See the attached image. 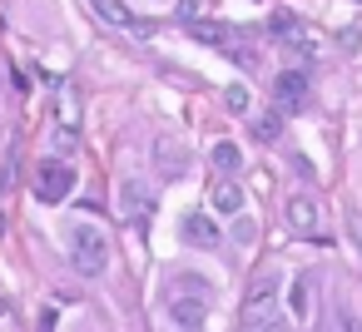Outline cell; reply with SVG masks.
<instances>
[{"label":"cell","instance_id":"5","mask_svg":"<svg viewBox=\"0 0 362 332\" xmlns=\"http://www.w3.org/2000/svg\"><path fill=\"white\" fill-rule=\"evenodd\" d=\"M288 228H298V233H317V203H313L308 194L288 198Z\"/></svg>","mask_w":362,"mask_h":332},{"label":"cell","instance_id":"8","mask_svg":"<svg viewBox=\"0 0 362 332\" xmlns=\"http://www.w3.org/2000/svg\"><path fill=\"white\" fill-rule=\"evenodd\" d=\"M214 208H218L223 218L243 213V189H238V184H218V189H214Z\"/></svg>","mask_w":362,"mask_h":332},{"label":"cell","instance_id":"12","mask_svg":"<svg viewBox=\"0 0 362 332\" xmlns=\"http://www.w3.org/2000/svg\"><path fill=\"white\" fill-rule=\"evenodd\" d=\"M189 35H194V40H204V45H223V40H228L218 25H204V20H189Z\"/></svg>","mask_w":362,"mask_h":332},{"label":"cell","instance_id":"3","mask_svg":"<svg viewBox=\"0 0 362 332\" xmlns=\"http://www.w3.org/2000/svg\"><path fill=\"white\" fill-rule=\"evenodd\" d=\"M273 100H278V109H303L308 105V75L303 70H283L278 80H273Z\"/></svg>","mask_w":362,"mask_h":332},{"label":"cell","instance_id":"4","mask_svg":"<svg viewBox=\"0 0 362 332\" xmlns=\"http://www.w3.org/2000/svg\"><path fill=\"white\" fill-rule=\"evenodd\" d=\"M273 302H278V278H273V273H263V278H253V287H248L243 317H248V322H263V317L273 312Z\"/></svg>","mask_w":362,"mask_h":332},{"label":"cell","instance_id":"13","mask_svg":"<svg viewBox=\"0 0 362 332\" xmlns=\"http://www.w3.org/2000/svg\"><path fill=\"white\" fill-rule=\"evenodd\" d=\"M228 109H233V114H238V109H248V95H243V90H238V85H233V90H228Z\"/></svg>","mask_w":362,"mask_h":332},{"label":"cell","instance_id":"1","mask_svg":"<svg viewBox=\"0 0 362 332\" xmlns=\"http://www.w3.org/2000/svg\"><path fill=\"white\" fill-rule=\"evenodd\" d=\"M70 263H75V273L100 278V273L110 268V238H105L100 228H75V233H70Z\"/></svg>","mask_w":362,"mask_h":332},{"label":"cell","instance_id":"14","mask_svg":"<svg viewBox=\"0 0 362 332\" xmlns=\"http://www.w3.org/2000/svg\"><path fill=\"white\" fill-rule=\"evenodd\" d=\"M248 332H288V327L273 322V317H263V322H248Z\"/></svg>","mask_w":362,"mask_h":332},{"label":"cell","instance_id":"15","mask_svg":"<svg viewBox=\"0 0 362 332\" xmlns=\"http://www.w3.org/2000/svg\"><path fill=\"white\" fill-rule=\"evenodd\" d=\"M0 233H6V218H0Z\"/></svg>","mask_w":362,"mask_h":332},{"label":"cell","instance_id":"10","mask_svg":"<svg viewBox=\"0 0 362 332\" xmlns=\"http://www.w3.org/2000/svg\"><path fill=\"white\" fill-rule=\"evenodd\" d=\"M214 169H218V174H238V169H243L238 144H228V139H223V144H214Z\"/></svg>","mask_w":362,"mask_h":332},{"label":"cell","instance_id":"6","mask_svg":"<svg viewBox=\"0 0 362 332\" xmlns=\"http://www.w3.org/2000/svg\"><path fill=\"white\" fill-rule=\"evenodd\" d=\"M184 238H189L194 248H214V243H218V223H214L209 213H189V218H184Z\"/></svg>","mask_w":362,"mask_h":332},{"label":"cell","instance_id":"7","mask_svg":"<svg viewBox=\"0 0 362 332\" xmlns=\"http://www.w3.org/2000/svg\"><path fill=\"white\" fill-rule=\"evenodd\" d=\"M169 312H174V322H184V327L194 332V327L204 322V312H209V297H194V302H189V297L174 292V297H169Z\"/></svg>","mask_w":362,"mask_h":332},{"label":"cell","instance_id":"9","mask_svg":"<svg viewBox=\"0 0 362 332\" xmlns=\"http://www.w3.org/2000/svg\"><path fill=\"white\" fill-rule=\"evenodd\" d=\"M95 16H100V20H110V25H139V20L129 16L124 0H95ZM139 30H144V25H139Z\"/></svg>","mask_w":362,"mask_h":332},{"label":"cell","instance_id":"11","mask_svg":"<svg viewBox=\"0 0 362 332\" xmlns=\"http://www.w3.org/2000/svg\"><path fill=\"white\" fill-rule=\"evenodd\" d=\"M278 134H283V114H278V109H273V114H263V119L253 124V139H258V144H273Z\"/></svg>","mask_w":362,"mask_h":332},{"label":"cell","instance_id":"2","mask_svg":"<svg viewBox=\"0 0 362 332\" xmlns=\"http://www.w3.org/2000/svg\"><path fill=\"white\" fill-rule=\"evenodd\" d=\"M70 189H75V169H70V164L45 159V164L35 169V198H40V203H60V198H70Z\"/></svg>","mask_w":362,"mask_h":332}]
</instances>
